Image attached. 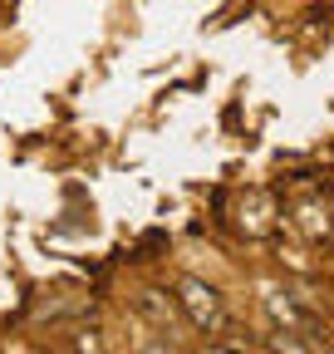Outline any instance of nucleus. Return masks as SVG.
<instances>
[{
  "instance_id": "f257e3e1",
  "label": "nucleus",
  "mask_w": 334,
  "mask_h": 354,
  "mask_svg": "<svg viewBox=\"0 0 334 354\" xmlns=\"http://www.w3.org/2000/svg\"><path fill=\"white\" fill-rule=\"evenodd\" d=\"M177 305H182V315H187L197 330H206V335H222V330L231 325V315L222 310V295L206 286V281H197V276H187V281L177 286Z\"/></svg>"
},
{
  "instance_id": "f03ea898",
  "label": "nucleus",
  "mask_w": 334,
  "mask_h": 354,
  "mask_svg": "<svg viewBox=\"0 0 334 354\" xmlns=\"http://www.w3.org/2000/svg\"><path fill=\"white\" fill-rule=\"evenodd\" d=\"M133 310H138L143 320L162 325V330H167V325H173V320L182 315V305H177V300H167L162 290H138V295H133Z\"/></svg>"
},
{
  "instance_id": "7ed1b4c3",
  "label": "nucleus",
  "mask_w": 334,
  "mask_h": 354,
  "mask_svg": "<svg viewBox=\"0 0 334 354\" xmlns=\"http://www.w3.org/2000/svg\"><path fill=\"white\" fill-rule=\"evenodd\" d=\"M305 335H295V330H280V335H266V349L271 354H320V344L310 339V344H300Z\"/></svg>"
},
{
  "instance_id": "20e7f679",
  "label": "nucleus",
  "mask_w": 334,
  "mask_h": 354,
  "mask_svg": "<svg viewBox=\"0 0 334 354\" xmlns=\"http://www.w3.org/2000/svg\"><path fill=\"white\" fill-rule=\"evenodd\" d=\"M300 227L320 236V232H334V216H329V212H320V207H305V212H300Z\"/></svg>"
},
{
  "instance_id": "39448f33",
  "label": "nucleus",
  "mask_w": 334,
  "mask_h": 354,
  "mask_svg": "<svg viewBox=\"0 0 334 354\" xmlns=\"http://www.w3.org/2000/svg\"><path fill=\"white\" fill-rule=\"evenodd\" d=\"M74 354H108V349H104V339L94 330H79L74 335Z\"/></svg>"
},
{
  "instance_id": "423d86ee",
  "label": "nucleus",
  "mask_w": 334,
  "mask_h": 354,
  "mask_svg": "<svg viewBox=\"0 0 334 354\" xmlns=\"http://www.w3.org/2000/svg\"><path fill=\"white\" fill-rule=\"evenodd\" d=\"M202 354H246V344H236V339H212Z\"/></svg>"
},
{
  "instance_id": "0eeeda50",
  "label": "nucleus",
  "mask_w": 334,
  "mask_h": 354,
  "mask_svg": "<svg viewBox=\"0 0 334 354\" xmlns=\"http://www.w3.org/2000/svg\"><path fill=\"white\" fill-rule=\"evenodd\" d=\"M138 354H173V349L157 344V339H138Z\"/></svg>"
}]
</instances>
